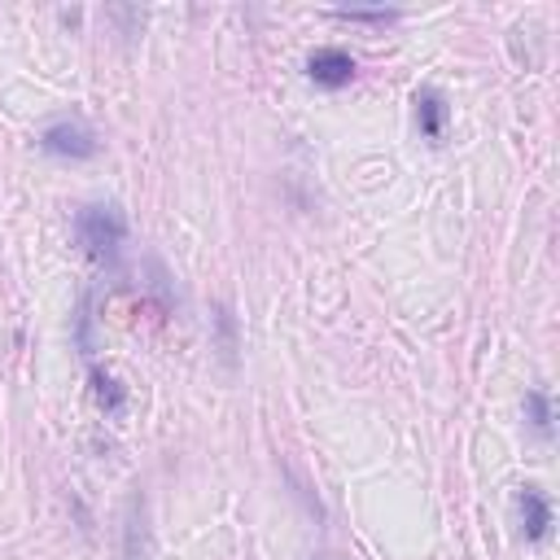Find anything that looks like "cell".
<instances>
[{"mask_svg": "<svg viewBox=\"0 0 560 560\" xmlns=\"http://www.w3.org/2000/svg\"><path fill=\"white\" fill-rule=\"evenodd\" d=\"M74 236H79V249L92 258V262H118L122 245H127V219L118 206L109 201H92L74 214Z\"/></svg>", "mask_w": 560, "mask_h": 560, "instance_id": "obj_1", "label": "cell"}, {"mask_svg": "<svg viewBox=\"0 0 560 560\" xmlns=\"http://www.w3.org/2000/svg\"><path fill=\"white\" fill-rule=\"evenodd\" d=\"M39 149L48 158H66V162H88L101 153V140L96 131L83 122V118H52L44 131H39Z\"/></svg>", "mask_w": 560, "mask_h": 560, "instance_id": "obj_2", "label": "cell"}, {"mask_svg": "<svg viewBox=\"0 0 560 560\" xmlns=\"http://www.w3.org/2000/svg\"><path fill=\"white\" fill-rule=\"evenodd\" d=\"M122 560H149L153 556V529H149V503L140 490H131L127 508H122Z\"/></svg>", "mask_w": 560, "mask_h": 560, "instance_id": "obj_3", "label": "cell"}, {"mask_svg": "<svg viewBox=\"0 0 560 560\" xmlns=\"http://www.w3.org/2000/svg\"><path fill=\"white\" fill-rule=\"evenodd\" d=\"M354 74H359V61H354L346 48H337V44L315 48V52L306 57V79H311V83H319V88H328V92L346 88Z\"/></svg>", "mask_w": 560, "mask_h": 560, "instance_id": "obj_4", "label": "cell"}, {"mask_svg": "<svg viewBox=\"0 0 560 560\" xmlns=\"http://www.w3.org/2000/svg\"><path fill=\"white\" fill-rule=\"evenodd\" d=\"M516 525H521L525 542H542L551 534V499L534 486H521L516 490Z\"/></svg>", "mask_w": 560, "mask_h": 560, "instance_id": "obj_5", "label": "cell"}, {"mask_svg": "<svg viewBox=\"0 0 560 560\" xmlns=\"http://www.w3.org/2000/svg\"><path fill=\"white\" fill-rule=\"evenodd\" d=\"M411 105H416V127H420V136L433 140V144H442L446 122H451V105H446V96H442L438 88H416Z\"/></svg>", "mask_w": 560, "mask_h": 560, "instance_id": "obj_6", "label": "cell"}, {"mask_svg": "<svg viewBox=\"0 0 560 560\" xmlns=\"http://www.w3.org/2000/svg\"><path fill=\"white\" fill-rule=\"evenodd\" d=\"M210 328H214V354H219V363H223V368H236L241 337H236V315H232V306H228V302H219V306H214Z\"/></svg>", "mask_w": 560, "mask_h": 560, "instance_id": "obj_7", "label": "cell"}, {"mask_svg": "<svg viewBox=\"0 0 560 560\" xmlns=\"http://www.w3.org/2000/svg\"><path fill=\"white\" fill-rule=\"evenodd\" d=\"M92 398L105 416H122L127 407V385H118V376H109L105 368H92Z\"/></svg>", "mask_w": 560, "mask_h": 560, "instance_id": "obj_8", "label": "cell"}, {"mask_svg": "<svg viewBox=\"0 0 560 560\" xmlns=\"http://www.w3.org/2000/svg\"><path fill=\"white\" fill-rule=\"evenodd\" d=\"M525 420H529V429H534L538 442H551V394L542 385H534L525 394Z\"/></svg>", "mask_w": 560, "mask_h": 560, "instance_id": "obj_9", "label": "cell"}, {"mask_svg": "<svg viewBox=\"0 0 560 560\" xmlns=\"http://www.w3.org/2000/svg\"><path fill=\"white\" fill-rule=\"evenodd\" d=\"M74 346L83 354H92V293L79 298V311H74Z\"/></svg>", "mask_w": 560, "mask_h": 560, "instance_id": "obj_10", "label": "cell"}, {"mask_svg": "<svg viewBox=\"0 0 560 560\" xmlns=\"http://www.w3.org/2000/svg\"><path fill=\"white\" fill-rule=\"evenodd\" d=\"M337 18H346V22H372V26H385V22H394L398 13H394V9H337Z\"/></svg>", "mask_w": 560, "mask_h": 560, "instance_id": "obj_11", "label": "cell"}, {"mask_svg": "<svg viewBox=\"0 0 560 560\" xmlns=\"http://www.w3.org/2000/svg\"><path fill=\"white\" fill-rule=\"evenodd\" d=\"M315 560H341V556H315Z\"/></svg>", "mask_w": 560, "mask_h": 560, "instance_id": "obj_12", "label": "cell"}]
</instances>
